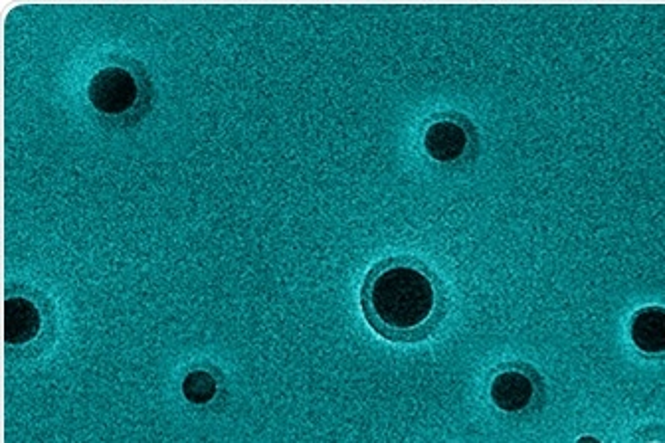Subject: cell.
Wrapping results in <instances>:
<instances>
[{
  "instance_id": "cell-6",
  "label": "cell",
  "mask_w": 665,
  "mask_h": 443,
  "mask_svg": "<svg viewBox=\"0 0 665 443\" xmlns=\"http://www.w3.org/2000/svg\"><path fill=\"white\" fill-rule=\"evenodd\" d=\"M630 337L634 345L646 355L665 353V309L664 307H644L630 323Z\"/></svg>"
},
{
  "instance_id": "cell-5",
  "label": "cell",
  "mask_w": 665,
  "mask_h": 443,
  "mask_svg": "<svg viewBox=\"0 0 665 443\" xmlns=\"http://www.w3.org/2000/svg\"><path fill=\"white\" fill-rule=\"evenodd\" d=\"M535 394L533 382L517 370H507L495 376L491 384V400L503 412H521L525 410Z\"/></svg>"
},
{
  "instance_id": "cell-2",
  "label": "cell",
  "mask_w": 665,
  "mask_h": 443,
  "mask_svg": "<svg viewBox=\"0 0 665 443\" xmlns=\"http://www.w3.org/2000/svg\"><path fill=\"white\" fill-rule=\"evenodd\" d=\"M88 97L97 113L105 117H119L137 105L139 84L129 70L119 66H105L92 78Z\"/></svg>"
},
{
  "instance_id": "cell-8",
  "label": "cell",
  "mask_w": 665,
  "mask_h": 443,
  "mask_svg": "<svg viewBox=\"0 0 665 443\" xmlns=\"http://www.w3.org/2000/svg\"><path fill=\"white\" fill-rule=\"evenodd\" d=\"M576 443H600L596 438H592V436H584V438H580L578 442Z\"/></svg>"
},
{
  "instance_id": "cell-3",
  "label": "cell",
  "mask_w": 665,
  "mask_h": 443,
  "mask_svg": "<svg viewBox=\"0 0 665 443\" xmlns=\"http://www.w3.org/2000/svg\"><path fill=\"white\" fill-rule=\"evenodd\" d=\"M42 317L38 307L24 297H10L4 303V339L8 345H26L40 333Z\"/></svg>"
},
{
  "instance_id": "cell-4",
  "label": "cell",
  "mask_w": 665,
  "mask_h": 443,
  "mask_svg": "<svg viewBox=\"0 0 665 443\" xmlns=\"http://www.w3.org/2000/svg\"><path fill=\"white\" fill-rule=\"evenodd\" d=\"M468 147L466 131L454 121H436L424 133V149L438 163H452Z\"/></svg>"
},
{
  "instance_id": "cell-1",
  "label": "cell",
  "mask_w": 665,
  "mask_h": 443,
  "mask_svg": "<svg viewBox=\"0 0 665 443\" xmlns=\"http://www.w3.org/2000/svg\"><path fill=\"white\" fill-rule=\"evenodd\" d=\"M365 309L373 325L388 335L420 331L436 311V287L418 267L390 264L371 275Z\"/></svg>"
},
{
  "instance_id": "cell-7",
  "label": "cell",
  "mask_w": 665,
  "mask_h": 443,
  "mask_svg": "<svg viewBox=\"0 0 665 443\" xmlns=\"http://www.w3.org/2000/svg\"><path fill=\"white\" fill-rule=\"evenodd\" d=\"M183 394L192 404H208L216 396V380L206 370H192L183 380Z\"/></svg>"
}]
</instances>
